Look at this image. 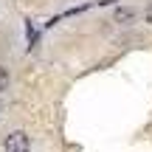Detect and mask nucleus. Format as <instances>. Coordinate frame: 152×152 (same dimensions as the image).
<instances>
[{
    "mask_svg": "<svg viewBox=\"0 0 152 152\" xmlns=\"http://www.w3.org/2000/svg\"><path fill=\"white\" fill-rule=\"evenodd\" d=\"M28 149H31V138L23 130H14L3 138V152H28Z\"/></svg>",
    "mask_w": 152,
    "mask_h": 152,
    "instance_id": "obj_1",
    "label": "nucleus"
},
{
    "mask_svg": "<svg viewBox=\"0 0 152 152\" xmlns=\"http://www.w3.org/2000/svg\"><path fill=\"white\" fill-rule=\"evenodd\" d=\"M135 17H138V11H135V9H127V6H121V9H115L113 20H115V23H132Z\"/></svg>",
    "mask_w": 152,
    "mask_h": 152,
    "instance_id": "obj_2",
    "label": "nucleus"
},
{
    "mask_svg": "<svg viewBox=\"0 0 152 152\" xmlns=\"http://www.w3.org/2000/svg\"><path fill=\"white\" fill-rule=\"evenodd\" d=\"M9 82H11V76H9V68H3L0 65V93L9 87Z\"/></svg>",
    "mask_w": 152,
    "mask_h": 152,
    "instance_id": "obj_3",
    "label": "nucleus"
},
{
    "mask_svg": "<svg viewBox=\"0 0 152 152\" xmlns=\"http://www.w3.org/2000/svg\"><path fill=\"white\" fill-rule=\"evenodd\" d=\"M0 110H3V102H0Z\"/></svg>",
    "mask_w": 152,
    "mask_h": 152,
    "instance_id": "obj_4",
    "label": "nucleus"
}]
</instances>
